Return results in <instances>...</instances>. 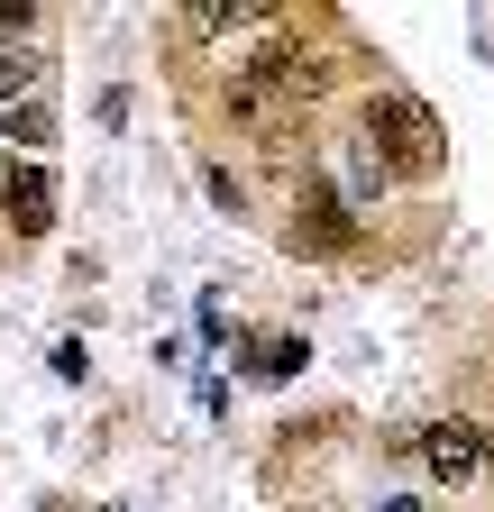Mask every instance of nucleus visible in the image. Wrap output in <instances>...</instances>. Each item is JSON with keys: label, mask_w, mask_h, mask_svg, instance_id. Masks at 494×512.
<instances>
[{"label": "nucleus", "mask_w": 494, "mask_h": 512, "mask_svg": "<svg viewBox=\"0 0 494 512\" xmlns=\"http://www.w3.org/2000/svg\"><path fill=\"white\" fill-rule=\"evenodd\" d=\"M366 156H376L385 174H440V156H449V138H440V119H430L421 101H376V110H366Z\"/></svg>", "instance_id": "1"}, {"label": "nucleus", "mask_w": 494, "mask_h": 512, "mask_svg": "<svg viewBox=\"0 0 494 512\" xmlns=\"http://www.w3.org/2000/svg\"><path fill=\"white\" fill-rule=\"evenodd\" d=\"M0 211H10L19 238H46V229H55V183H46L37 165H10V174H0Z\"/></svg>", "instance_id": "2"}, {"label": "nucleus", "mask_w": 494, "mask_h": 512, "mask_svg": "<svg viewBox=\"0 0 494 512\" xmlns=\"http://www.w3.org/2000/svg\"><path fill=\"white\" fill-rule=\"evenodd\" d=\"M421 458H430V476L458 485V476L485 467V430H476V421H430V430H421Z\"/></svg>", "instance_id": "3"}, {"label": "nucleus", "mask_w": 494, "mask_h": 512, "mask_svg": "<svg viewBox=\"0 0 494 512\" xmlns=\"http://www.w3.org/2000/svg\"><path fill=\"white\" fill-rule=\"evenodd\" d=\"M293 238H302V247H339V238H348V202H339L330 183H302V220H293Z\"/></svg>", "instance_id": "4"}, {"label": "nucleus", "mask_w": 494, "mask_h": 512, "mask_svg": "<svg viewBox=\"0 0 494 512\" xmlns=\"http://www.w3.org/2000/svg\"><path fill=\"white\" fill-rule=\"evenodd\" d=\"M10 138H19V147H46V138H55V110H46V101H19V110H10Z\"/></svg>", "instance_id": "5"}, {"label": "nucleus", "mask_w": 494, "mask_h": 512, "mask_svg": "<svg viewBox=\"0 0 494 512\" xmlns=\"http://www.w3.org/2000/svg\"><path fill=\"white\" fill-rule=\"evenodd\" d=\"M28 83H37V55L28 46H0V101H19Z\"/></svg>", "instance_id": "6"}, {"label": "nucleus", "mask_w": 494, "mask_h": 512, "mask_svg": "<svg viewBox=\"0 0 494 512\" xmlns=\"http://www.w3.org/2000/svg\"><path fill=\"white\" fill-rule=\"evenodd\" d=\"M257 375H275V384L302 375V339H266V348H257Z\"/></svg>", "instance_id": "7"}, {"label": "nucleus", "mask_w": 494, "mask_h": 512, "mask_svg": "<svg viewBox=\"0 0 494 512\" xmlns=\"http://www.w3.org/2000/svg\"><path fill=\"white\" fill-rule=\"evenodd\" d=\"M28 19H37V10H28V0H0V37H19Z\"/></svg>", "instance_id": "8"}, {"label": "nucleus", "mask_w": 494, "mask_h": 512, "mask_svg": "<svg viewBox=\"0 0 494 512\" xmlns=\"http://www.w3.org/2000/svg\"><path fill=\"white\" fill-rule=\"evenodd\" d=\"M485 467H494V430H485Z\"/></svg>", "instance_id": "9"}, {"label": "nucleus", "mask_w": 494, "mask_h": 512, "mask_svg": "<svg viewBox=\"0 0 494 512\" xmlns=\"http://www.w3.org/2000/svg\"><path fill=\"white\" fill-rule=\"evenodd\" d=\"M385 512H412V503H385Z\"/></svg>", "instance_id": "10"}]
</instances>
